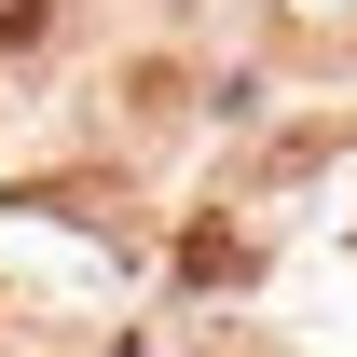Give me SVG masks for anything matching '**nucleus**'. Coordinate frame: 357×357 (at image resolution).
I'll use <instances>...</instances> for the list:
<instances>
[{
  "label": "nucleus",
  "instance_id": "nucleus-2",
  "mask_svg": "<svg viewBox=\"0 0 357 357\" xmlns=\"http://www.w3.org/2000/svg\"><path fill=\"white\" fill-rule=\"evenodd\" d=\"M28 42H55V0H0V55H28Z\"/></svg>",
  "mask_w": 357,
  "mask_h": 357
},
{
  "label": "nucleus",
  "instance_id": "nucleus-1",
  "mask_svg": "<svg viewBox=\"0 0 357 357\" xmlns=\"http://www.w3.org/2000/svg\"><path fill=\"white\" fill-rule=\"evenodd\" d=\"M178 275H192V289H234V275H248V234H220V220L178 234Z\"/></svg>",
  "mask_w": 357,
  "mask_h": 357
}]
</instances>
